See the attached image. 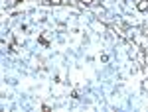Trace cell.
<instances>
[{"label": "cell", "instance_id": "obj_1", "mask_svg": "<svg viewBox=\"0 0 148 112\" xmlns=\"http://www.w3.org/2000/svg\"><path fill=\"white\" fill-rule=\"evenodd\" d=\"M146 8H148V0H140V2H138V10L144 12Z\"/></svg>", "mask_w": 148, "mask_h": 112}, {"label": "cell", "instance_id": "obj_2", "mask_svg": "<svg viewBox=\"0 0 148 112\" xmlns=\"http://www.w3.org/2000/svg\"><path fill=\"white\" fill-rule=\"evenodd\" d=\"M81 4H85V6H89V4H93V2H95V0H79Z\"/></svg>", "mask_w": 148, "mask_h": 112}, {"label": "cell", "instance_id": "obj_3", "mask_svg": "<svg viewBox=\"0 0 148 112\" xmlns=\"http://www.w3.org/2000/svg\"><path fill=\"white\" fill-rule=\"evenodd\" d=\"M18 2H22V0H18Z\"/></svg>", "mask_w": 148, "mask_h": 112}]
</instances>
